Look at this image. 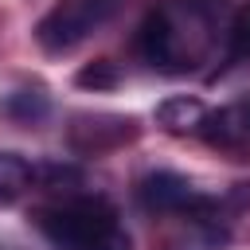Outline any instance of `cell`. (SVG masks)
<instances>
[{
  "label": "cell",
  "mask_w": 250,
  "mask_h": 250,
  "mask_svg": "<svg viewBox=\"0 0 250 250\" xmlns=\"http://www.w3.org/2000/svg\"><path fill=\"white\" fill-rule=\"evenodd\" d=\"M137 199H141L145 211H156V215H191L203 195L195 191V184L188 176L160 168V172H148L137 184Z\"/></svg>",
  "instance_id": "5b68a950"
},
{
  "label": "cell",
  "mask_w": 250,
  "mask_h": 250,
  "mask_svg": "<svg viewBox=\"0 0 250 250\" xmlns=\"http://www.w3.org/2000/svg\"><path fill=\"white\" fill-rule=\"evenodd\" d=\"M125 0H59L39 23H35V43L47 55H62L90 39L98 27H105Z\"/></svg>",
  "instance_id": "3957f363"
},
{
  "label": "cell",
  "mask_w": 250,
  "mask_h": 250,
  "mask_svg": "<svg viewBox=\"0 0 250 250\" xmlns=\"http://www.w3.org/2000/svg\"><path fill=\"white\" fill-rule=\"evenodd\" d=\"M203 117H207V105L195 94H172L156 105V125L168 133H199Z\"/></svg>",
  "instance_id": "ba28073f"
},
{
  "label": "cell",
  "mask_w": 250,
  "mask_h": 250,
  "mask_svg": "<svg viewBox=\"0 0 250 250\" xmlns=\"http://www.w3.org/2000/svg\"><path fill=\"white\" fill-rule=\"evenodd\" d=\"M0 250H20V246H12V242H0Z\"/></svg>",
  "instance_id": "5bb4252c"
},
{
  "label": "cell",
  "mask_w": 250,
  "mask_h": 250,
  "mask_svg": "<svg viewBox=\"0 0 250 250\" xmlns=\"http://www.w3.org/2000/svg\"><path fill=\"white\" fill-rule=\"evenodd\" d=\"M35 184L43 188H62V184H78V172L66 164H39L35 168Z\"/></svg>",
  "instance_id": "7c38bea8"
},
{
  "label": "cell",
  "mask_w": 250,
  "mask_h": 250,
  "mask_svg": "<svg viewBox=\"0 0 250 250\" xmlns=\"http://www.w3.org/2000/svg\"><path fill=\"white\" fill-rule=\"evenodd\" d=\"M98 250H133V238H129L121 227H113V230H109V234L98 242Z\"/></svg>",
  "instance_id": "4fadbf2b"
},
{
  "label": "cell",
  "mask_w": 250,
  "mask_h": 250,
  "mask_svg": "<svg viewBox=\"0 0 250 250\" xmlns=\"http://www.w3.org/2000/svg\"><path fill=\"white\" fill-rule=\"evenodd\" d=\"M35 184V164H27L20 152H0V203H16Z\"/></svg>",
  "instance_id": "9c48e42d"
},
{
  "label": "cell",
  "mask_w": 250,
  "mask_h": 250,
  "mask_svg": "<svg viewBox=\"0 0 250 250\" xmlns=\"http://www.w3.org/2000/svg\"><path fill=\"white\" fill-rule=\"evenodd\" d=\"M199 137L215 148H234V145H246L250 141V94H242L238 102L223 105V109H211L199 125Z\"/></svg>",
  "instance_id": "8992f818"
},
{
  "label": "cell",
  "mask_w": 250,
  "mask_h": 250,
  "mask_svg": "<svg viewBox=\"0 0 250 250\" xmlns=\"http://www.w3.org/2000/svg\"><path fill=\"white\" fill-rule=\"evenodd\" d=\"M211 39H215V16L199 0L152 8L137 31V47L145 62L172 74L199 66V59L211 51Z\"/></svg>",
  "instance_id": "6da1fadb"
},
{
  "label": "cell",
  "mask_w": 250,
  "mask_h": 250,
  "mask_svg": "<svg viewBox=\"0 0 250 250\" xmlns=\"http://www.w3.org/2000/svg\"><path fill=\"white\" fill-rule=\"evenodd\" d=\"M35 227L55 250H98V242L117 227V211L98 195H78L35 211Z\"/></svg>",
  "instance_id": "7a4b0ae2"
},
{
  "label": "cell",
  "mask_w": 250,
  "mask_h": 250,
  "mask_svg": "<svg viewBox=\"0 0 250 250\" xmlns=\"http://www.w3.org/2000/svg\"><path fill=\"white\" fill-rule=\"evenodd\" d=\"M70 148L82 156H102L109 148H121L125 141L137 137V117H121V113H82L70 121Z\"/></svg>",
  "instance_id": "277c9868"
},
{
  "label": "cell",
  "mask_w": 250,
  "mask_h": 250,
  "mask_svg": "<svg viewBox=\"0 0 250 250\" xmlns=\"http://www.w3.org/2000/svg\"><path fill=\"white\" fill-rule=\"evenodd\" d=\"M74 82H78L82 90H113V86L121 82V70H117V62H109V59H94V62H86V66L74 74Z\"/></svg>",
  "instance_id": "30bf717a"
},
{
  "label": "cell",
  "mask_w": 250,
  "mask_h": 250,
  "mask_svg": "<svg viewBox=\"0 0 250 250\" xmlns=\"http://www.w3.org/2000/svg\"><path fill=\"white\" fill-rule=\"evenodd\" d=\"M227 39H230V55H234V59H238V55H250V0L230 16Z\"/></svg>",
  "instance_id": "8fae6325"
},
{
  "label": "cell",
  "mask_w": 250,
  "mask_h": 250,
  "mask_svg": "<svg viewBox=\"0 0 250 250\" xmlns=\"http://www.w3.org/2000/svg\"><path fill=\"white\" fill-rule=\"evenodd\" d=\"M0 109H4V117L16 121V125H39V121L51 113V94H47L43 82H23V86H16V90L4 98Z\"/></svg>",
  "instance_id": "52a82bcc"
}]
</instances>
